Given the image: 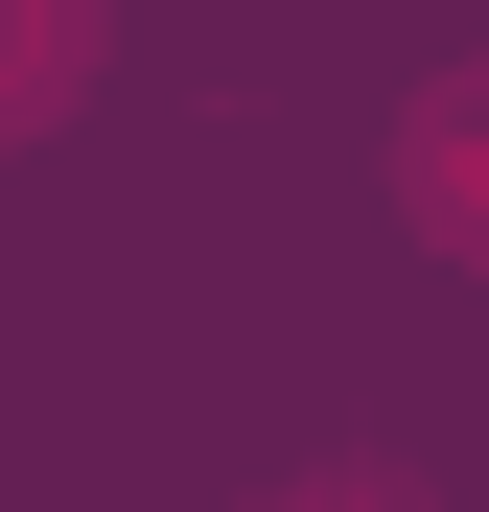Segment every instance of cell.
<instances>
[{
	"mask_svg": "<svg viewBox=\"0 0 489 512\" xmlns=\"http://www.w3.org/2000/svg\"><path fill=\"white\" fill-rule=\"evenodd\" d=\"M396 210H420L443 256H489V70H443V94L396 117Z\"/></svg>",
	"mask_w": 489,
	"mask_h": 512,
	"instance_id": "1",
	"label": "cell"
},
{
	"mask_svg": "<svg viewBox=\"0 0 489 512\" xmlns=\"http://www.w3.org/2000/svg\"><path fill=\"white\" fill-rule=\"evenodd\" d=\"M70 47H94V0H0V117H47V94H70Z\"/></svg>",
	"mask_w": 489,
	"mask_h": 512,
	"instance_id": "2",
	"label": "cell"
}]
</instances>
